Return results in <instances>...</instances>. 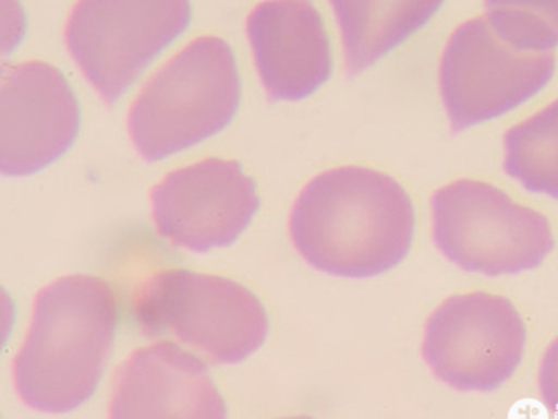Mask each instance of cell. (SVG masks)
<instances>
[{
    "mask_svg": "<svg viewBox=\"0 0 558 419\" xmlns=\"http://www.w3.org/2000/svg\"><path fill=\"white\" fill-rule=\"evenodd\" d=\"M526 347V324L512 300L470 291L445 300L426 323V362L463 392H492L514 375Z\"/></svg>",
    "mask_w": 558,
    "mask_h": 419,
    "instance_id": "obj_7",
    "label": "cell"
},
{
    "mask_svg": "<svg viewBox=\"0 0 558 419\" xmlns=\"http://www.w3.org/2000/svg\"><path fill=\"white\" fill-rule=\"evenodd\" d=\"M247 36L268 96L299 101L333 73V44L312 2H267L247 17Z\"/></svg>",
    "mask_w": 558,
    "mask_h": 419,
    "instance_id": "obj_12",
    "label": "cell"
},
{
    "mask_svg": "<svg viewBox=\"0 0 558 419\" xmlns=\"http://www.w3.org/2000/svg\"><path fill=\"white\" fill-rule=\"evenodd\" d=\"M505 166L529 191L558 197V99L507 133Z\"/></svg>",
    "mask_w": 558,
    "mask_h": 419,
    "instance_id": "obj_14",
    "label": "cell"
},
{
    "mask_svg": "<svg viewBox=\"0 0 558 419\" xmlns=\"http://www.w3.org/2000/svg\"><path fill=\"white\" fill-rule=\"evenodd\" d=\"M276 419H313L310 416H286V418H276Z\"/></svg>",
    "mask_w": 558,
    "mask_h": 419,
    "instance_id": "obj_17",
    "label": "cell"
},
{
    "mask_svg": "<svg viewBox=\"0 0 558 419\" xmlns=\"http://www.w3.org/2000/svg\"><path fill=\"white\" fill-rule=\"evenodd\" d=\"M486 15L521 51L555 52L558 47V2H494Z\"/></svg>",
    "mask_w": 558,
    "mask_h": 419,
    "instance_id": "obj_15",
    "label": "cell"
},
{
    "mask_svg": "<svg viewBox=\"0 0 558 419\" xmlns=\"http://www.w3.org/2000/svg\"><path fill=\"white\" fill-rule=\"evenodd\" d=\"M241 101L233 47L218 36H202L147 81L129 112V133L144 159H166L228 128Z\"/></svg>",
    "mask_w": 558,
    "mask_h": 419,
    "instance_id": "obj_3",
    "label": "cell"
},
{
    "mask_svg": "<svg viewBox=\"0 0 558 419\" xmlns=\"http://www.w3.org/2000/svg\"><path fill=\"white\" fill-rule=\"evenodd\" d=\"M160 236L196 252L228 247L260 207L259 187L233 159L207 157L168 173L151 192Z\"/></svg>",
    "mask_w": 558,
    "mask_h": 419,
    "instance_id": "obj_9",
    "label": "cell"
},
{
    "mask_svg": "<svg viewBox=\"0 0 558 419\" xmlns=\"http://www.w3.org/2000/svg\"><path fill=\"white\" fill-rule=\"evenodd\" d=\"M434 237L458 267L489 276L536 268L555 248L544 213L481 179H458L436 192Z\"/></svg>",
    "mask_w": 558,
    "mask_h": 419,
    "instance_id": "obj_5",
    "label": "cell"
},
{
    "mask_svg": "<svg viewBox=\"0 0 558 419\" xmlns=\"http://www.w3.org/2000/svg\"><path fill=\"white\" fill-rule=\"evenodd\" d=\"M555 52H526L495 31L488 15L452 33L441 60V94L457 131L507 115L546 88Z\"/></svg>",
    "mask_w": 558,
    "mask_h": 419,
    "instance_id": "obj_6",
    "label": "cell"
},
{
    "mask_svg": "<svg viewBox=\"0 0 558 419\" xmlns=\"http://www.w3.org/2000/svg\"><path fill=\"white\" fill-rule=\"evenodd\" d=\"M417 213L400 181L365 166L312 179L291 213L294 247L324 273L365 278L397 267L412 250Z\"/></svg>",
    "mask_w": 558,
    "mask_h": 419,
    "instance_id": "obj_1",
    "label": "cell"
},
{
    "mask_svg": "<svg viewBox=\"0 0 558 419\" xmlns=\"http://www.w3.org/2000/svg\"><path fill=\"white\" fill-rule=\"evenodd\" d=\"M0 166L7 176H31L70 152L81 131V103L68 76L31 60L2 75Z\"/></svg>",
    "mask_w": 558,
    "mask_h": 419,
    "instance_id": "obj_10",
    "label": "cell"
},
{
    "mask_svg": "<svg viewBox=\"0 0 558 419\" xmlns=\"http://www.w3.org/2000/svg\"><path fill=\"white\" fill-rule=\"evenodd\" d=\"M136 319L147 336L184 345L210 363L241 362L270 331L267 308L250 287L189 268H166L147 279Z\"/></svg>",
    "mask_w": 558,
    "mask_h": 419,
    "instance_id": "obj_4",
    "label": "cell"
},
{
    "mask_svg": "<svg viewBox=\"0 0 558 419\" xmlns=\"http://www.w3.org/2000/svg\"><path fill=\"white\" fill-rule=\"evenodd\" d=\"M352 73L367 70L397 49L438 12V2H336Z\"/></svg>",
    "mask_w": 558,
    "mask_h": 419,
    "instance_id": "obj_13",
    "label": "cell"
},
{
    "mask_svg": "<svg viewBox=\"0 0 558 419\" xmlns=\"http://www.w3.org/2000/svg\"><path fill=\"white\" fill-rule=\"evenodd\" d=\"M120 323V295L107 279L71 274L44 287L13 360L21 399L44 412L84 405L101 382Z\"/></svg>",
    "mask_w": 558,
    "mask_h": 419,
    "instance_id": "obj_2",
    "label": "cell"
},
{
    "mask_svg": "<svg viewBox=\"0 0 558 419\" xmlns=\"http://www.w3.org/2000/svg\"><path fill=\"white\" fill-rule=\"evenodd\" d=\"M228 403L199 356L175 344L134 350L116 376L110 419H228Z\"/></svg>",
    "mask_w": 558,
    "mask_h": 419,
    "instance_id": "obj_11",
    "label": "cell"
},
{
    "mask_svg": "<svg viewBox=\"0 0 558 419\" xmlns=\"http://www.w3.org/2000/svg\"><path fill=\"white\" fill-rule=\"evenodd\" d=\"M539 390L547 408L558 416V337L547 349L539 368Z\"/></svg>",
    "mask_w": 558,
    "mask_h": 419,
    "instance_id": "obj_16",
    "label": "cell"
},
{
    "mask_svg": "<svg viewBox=\"0 0 558 419\" xmlns=\"http://www.w3.org/2000/svg\"><path fill=\"white\" fill-rule=\"evenodd\" d=\"M191 21L189 2H78L65 26V41L76 64L112 105Z\"/></svg>",
    "mask_w": 558,
    "mask_h": 419,
    "instance_id": "obj_8",
    "label": "cell"
}]
</instances>
